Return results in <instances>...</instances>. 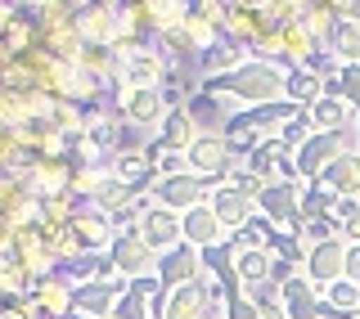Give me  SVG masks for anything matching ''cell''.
Here are the masks:
<instances>
[{
  "instance_id": "cell-12",
  "label": "cell",
  "mask_w": 360,
  "mask_h": 319,
  "mask_svg": "<svg viewBox=\"0 0 360 319\" xmlns=\"http://www.w3.org/2000/svg\"><path fill=\"white\" fill-rule=\"evenodd\" d=\"M212 306H221V292H217L212 279H202V283H189V288L167 292L162 319H212Z\"/></svg>"
},
{
  "instance_id": "cell-22",
  "label": "cell",
  "mask_w": 360,
  "mask_h": 319,
  "mask_svg": "<svg viewBox=\"0 0 360 319\" xmlns=\"http://www.w3.org/2000/svg\"><path fill=\"white\" fill-rule=\"evenodd\" d=\"M185 112L189 117H194V126L198 131H225V122L234 117V108L225 104L221 95H207V90H194V95H189V104H185Z\"/></svg>"
},
{
  "instance_id": "cell-28",
  "label": "cell",
  "mask_w": 360,
  "mask_h": 319,
  "mask_svg": "<svg viewBox=\"0 0 360 319\" xmlns=\"http://www.w3.org/2000/svg\"><path fill=\"white\" fill-rule=\"evenodd\" d=\"M221 319H262V311H257V297L239 292V297L221 301Z\"/></svg>"
},
{
  "instance_id": "cell-25",
  "label": "cell",
  "mask_w": 360,
  "mask_h": 319,
  "mask_svg": "<svg viewBox=\"0 0 360 319\" xmlns=\"http://www.w3.org/2000/svg\"><path fill=\"white\" fill-rule=\"evenodd\" d=\"M324 95H329V82L315 77L311 67H292V72H288V104L311 108L315 99H324Z\"/></svg>"
},
{
  "instance_id": "cell-4",
  "label": "cell",
  "mask_w": 360,
  "mask_h": 319,
  "mask_svg": "<svg viewBox=\"0 0 360 319\" xmlns=\"http://www.w3.org/2000/svg\"><path fill=\"white\" fill-rule=\"evenodd\" d=\"M185 167L194 171V176H202L207 185H221V180H230L234 176V153H230V144H225V135L217 131H202L194 144H189V153H185Z\"/></svg>"
},
{
  "instance_id": "cell-17",
  "label": "cell",
  "mask_w": 360,
  "mask_h": 319,
  "mask_svg": "<svg viewBox=\"0 0 360 319\" xmlns=\"http://www.w3.org/2000/svg\"><path fill=\"white\" fill-rule=\"evenodd\" d=\"M140 238L153 247L158 256H167V252H176L180 243H185V230H180V216L176 211H167V207H153L144 211V221H140Z\"/></svg>"
},
{
  "instance_id": "cell-21",
  "label": "cell",
  "mask_w": 360,
  "mask_h": 319,
  "mask_svg": "<svg viewBox=\"0 0 360 319\" xmlns=\"http://www.w3.org/2000/svg\"><path fill=\"white\" fill-rule=\"evenodd\" d=\"M307 117H311V126L320 131V135H333V131H352L356 126V112L347 108V99H338L333 90L324 99H315V104L307 108Z\"/></svg>"
},
{
  "instance_id": "cell-20",
  "label": "cell",
  "mask_w": 360,
  "mask_h": 319,
  "mask_svg": "<svg viewBox=\"0 0 360 319\" xmlns=\"http://www.w3.org/2000/svg\"><path fill=\"white\" fill-rule=\"evenodd\" d=\"M248 59H252V54H248L243 45L221 41V45H212V50H202V54H198V77H202V82H217V77L239 72Z\"/></svg>"
},
{
  "instance_id": "cell-5",
  "label": "cell",
  "mask_w": 360,
  "mask_h": 319,
  "mask_svg": "<svg viewBox=\"0 0 360 319\" xmlns=\"http://www.w3.org/2000/svg\"><path fill=\"white\" fill-rule=\"evenodd\" d=\"M122 297H127V279H95L72 288V319H112Z\"/></svg>"
},
{
  "instance_id": "cell-32",
  "label": "cell",
  "mask_w": 360,
  "mask_h": 319,
  "mask_svg": "<svg viewBox=\"0 0 360 319\" xmlns=\"http://www.w3.org/2000/svg\"><path fill=\"white\" fill-rule=\"evenodd\" d=\"M212 319H221V315H212Z\"/></svg>"
},
{
  "instance_id": "cell-18",
  "label": "cell",
  "mask_w": 360,
  "mask_h": 319,
  "mask_svg": "<svg viewBox=\"0 0 360 319\" xmlns=\"http://www.w3.org/2000/svg\"><path fill=\"white\" fill-rule=\"evenodd\" d=\"M32 306H37V315L45 319H72V283H68L59 270L54 275H41L32 283Z\"/></svg>"
},
{
  "instance_id": "cell-26",
  "label": "cell",
  "mask_w": 360,
  "mask_h": 319,
  "mask_svg": "<svg viewBox=\"0 0 360 319\" xmlns=\"http://www.w3.org/2000/svg\"><path fill=\"white\" fill-rule=\"evenodd\" d=\"M329 50L338 54V63H356L360 67V18H338V32H333Z\"/></svg>"
},
{
  "instance_id": "cell-23",
  "label": "cell",
  "mask_w": 360,
  "mask_h": 319,
  "mask_svg": "<svg viewBox=\"0 0 360 319\" xmlns=\"http://www.w3.org/2000/svg\"><path fill=\"white\" fill-rule=\"evenodd\" d=\"M324 189L333 193V198H360V153H347V157H338V162L324 171V180H320Z\"/></svg>"
},
{
  "instance_id": "cell-3",
  "label": "cell",
  "mask_w": 360,
  "mask_h": 319,
  "mask_svg": "<svg viewBox=\"0 0 360 319\" xmlns=\"http://www.w3.org/2000/svg\"><path fill=\"white\" fill-rule=\"evenodd\" d=\"M302 180H275V185L262 189V198H257V211L266 216L275 230L284 234H302Z\"/></svg>"
},
{
  "instance_id": "cell-24",
  "label": "cell",
  "mask_w": 360,
  "mask_h": 319,
  "mask_svg": "<svg viewBox=\"0 0 360 319\" xmlns=\"http://www.w3.org/2000/svg\"><path fill=\"white\" fill-rule=\"evenodd\" d=\"M198 126H194V117H189L185 108H176V112H167V122L158 126V144L162 149H172V153H189V144L198 140Z\"/></svg>"
},
{
  "instance_id": "cell-11",
  "label": "cell",
  "mask_w": 360,
  "mask_h": 319,
  "mask_svg": "<svg viewBox=\"0 0 360 319\" xmlns=\"http://www.w3.org/2000/svg\"><path fill=\"white\" fill-rule=\"evenodd\" d=\"M202 279H207V266H202V252H198V247L180 243L176 252L158 256V283H162L167 292L189 288V283H202Z\"/></svg>"
},
{
  "instance_id": "cell-15",
  "label": "cell",
  "mask_w": 360,
  "mask_h": 319,
  "mask_svg": "<svg viewBox=\"0 0 360 319\" xmlns=\"http://www.w3.org/2000/svg\"><path fill=\"white\" fill-rule=\"evenodd\" d=\"M266 32H275V27H270V18H266V5H239V0L225 5V41L252 50V41L266 37Z\"/></svg>"
},
{
  "instance_id": "cell-10",
  "label": "cell",
  "mask_w": 360,
  "mask_h": 319,
  "mask_svg": "<svg viewBox=\"0 0 360 319\" xmlns=\"http://www.w3.org/2000/svg\"><path fill=\"white\" fill-rule=\"evenodd\" d=\"M9 256L18 261L22 270H32V275H54L59 270V256H54V243H50V234L41 230V225H27V230H18L14 234V243H9Z\"/></svg>"
},
{
  "instance_id": "cell-30",
  "label": "cell",
  "mask_w": 360,
  "mask_h": 319,
  "mask_svg": "<svg viewBox=\"0 0 360 319\" xmlns=\"http://www.w3.org/2000/svg\"><path fill=\"white\" fill-rule=\"evenodd\" d=\"M347 283L360 288V243H347Z\"/></svg>"
},
{
  "instance_id": "cell-1",
  "label": "cell",
  "mask_w": 360,
  "mask_h": 319,
  "mask_svg": "<svg viewBox=\"0 0 360 319\" xmlns=\"http://www.w3.org/2000/svg\"><path fill=\"white\" fill-rule=\"evenodd\" d=\"M198 90L221 95L225 104H239V108H270V104H284L288 99V67L266 63V59H248L239 72L202 82Z\"/></svg>"
},
{
  "instance_id": "cell-2",
  "label": "cell",
  "mask_w": 360,
  "mask_h": 319,
  "mask_svg": "<svg viewBox=\"0 0 360 319\" xmlns=\"http://www.w3.org/2000/svg\"><path fill=\"white\" fill-rule=\"evenodd\" d=\"M347 153H360L356 126L352 131H333V135H320V131H315L311 140L292 153V162H297V180H302V185H320L324 171H329L338 157H347Z\"/></svg>"
},
{
  "instance_id": "cell-8",
  "label": "cell",
  "mask_w": 360,
  "mask_h": 319,
  "mask_svg": "<svg viewBox=\"0 0 360 319\" xmlns=\"http://www.w3.org/2000/svg\"><path fill=\"white\" fill-rule=\"evenodd\" d=\"M207 193H212V185L202 176H194V171H180V176L158 180L153 202H158V207H167V211H176V216H185V211L202 207V202H207Z\"/></svg>"
},
{
  "instance_id": "cell-7",
  "label": "cell",
  "mask_w": 360,
  "mask_h": 319,
  "mask_svg": "<svg viewBox=\"0 0 360 319\" xmlns=\"http://www.w3.org/2000/svg\"><path fill=\"white\" fill-rule=\"evenodd\" d=\"M315 288H333L338 279H347V238H324V243H307V266H302Z\"/></svg>"
},
{
  "instance_id": "cell-31",
  "label": "cell",
  "mask_w": 360,
  "mask_h": 319,
  "mask_svg": "<svg viewBox=\"0 0 360 319\" xmlns=\"http://www.w3.org/2000/svg\"><path fill=\"white\" fill-rule=\"evenodd\" d=\"M342 238H347V243H360V211H356L352 221L342 225Z\"/></svg>"
},
{
  "instance_id": "cell-29",
  "label": "cell",
  "mask_w": 360,
  "mask_h": 319,
  "mask_svg": "<svg viewBox=\"0 0 360 319\" xmlns=\"http://www.w3.org/2000/svg\"><path fill=\"white\" fill-rule=\"evenodd\" d=\"M252 297H257V311H262V319H288L284 306H279V297H275V288H262V292H252Z\"/></svg>"
},
{
  "instance_id": "cell-14",
  "label": "cell",
  "mask_w": 360,
  "mask_h": 319,
  "mask_svg": "<svg viewBox=\"0 0 360 319\" xmlns=\"http://www.w3.org/2000/svg\"><path fill=\"white\" fill-rule=\"evenodd\" d=\"M167 108L162 104V90H117V117L131 122V126H144V131H158L167 122Z\"/></svg>"
},
{
  "instance_id": "cell-6",
  "label": "cell",
  "mask_w": 360,
  "mask_h": 319,
  "mask_svg": "<svg viewBox=\"0 0 360 319\" xmlns=\"http://www.w3.org/2000/svg\"><path fill=\"white\" fill-rule=\"evenodd\" d=\"M108 261H112V270H117V279H127V283L158 275V252L140 234H117L112 247H108Z\"/></svg>"
},
{
  "instance_id": "cell-16",
  "label": "cell",
  "mask_w": 360,
  "mask_h": 319,
  "mask_svg": "<svg viewBox=\"0 0 360 319\" xmlns=\"http://www.w3.org/2000/svg\"><path fill=\"white\" fill-rule=\"evenodd\" d=\"M68 230L77 234V243H82V252H108L112 238H117V230H112V216H104L99 207H90V202H82L72 216V225Z\"/></svg>"
},
{
  "instance_id": "cell-27",
  "label": "cell",
  "mask_w": 360,
  "mask_h": 319,
  "mask_svg": "<svg viewBox=\"0 0 360 319\" xmlns=\"http://www.w3.org/2000/svg\"><path fill=\"white\" fill-rule=\"evenodd\" d=\"M329 90L338 99H347V108L356 112V126H360V67L356 63H342L338 67V77L329 82Z\"/></svg>"
},
{
  "instance_id": "cell-19",
  "label": "cell",
  "mask_w": 360,
  "mask_h": 319,
  "mask_svg": "<svg viewBox=\"0 0 360 319\" xmlns=\"http://www.w3.org/2000/svg\"><path fill=\"white\" fill-rule=\"evenodd\" d=\"M180 230H185V243H189V247H198V252H207V247H221V243H230V230L221 225V216L212 211L207 202L180 216Z\"/></svg>"
},
{
  "instance_id": "cell-13",
  "label": "cell",
  "mask_w": 360,
  "mask_h": 319,
  "mask_svg": "<svg viewBox=\"0 0 360 319\" xmlns=\"http://www.w3.org/2000/svg\"><path fill=\"white\" fill-rule=\"evenodd\" d=\"M275 297H279V306H284L288 319H324V315H329V311H324V292L315 288L307 275H288L275 288Z\"/></svg>"
},
{
  "instance_id": "cell-9",
  "label": "cell",
  "mask_w": 360,
  "mask_h": 319,
  "mask_svg": "<svg viewBox=\"0 0 360 319\" xmlns=\"http://www.w3.org/2000/svg\"><path fill=\"white\" fill-rule=\"evenodd\" d=\"M77 32L90 50H112L122 37V5H77Z\"/></svg>"
}]
</instances>
